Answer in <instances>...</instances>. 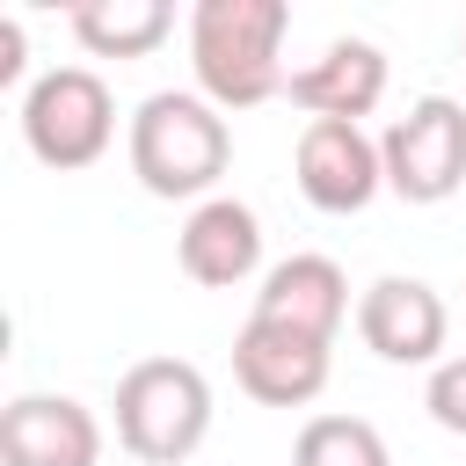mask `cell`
<instances>
[{
    "instance_id": "2",
    "label": "cell",
    "mask_w": 466,
    "mask_h": 466,
    "mask_svg": "<svg viewBox=\"0 0 466 466\" xmlns=\"http://www.w3.org/2000/svg\"><path fill=\"white\" fill-rule=\"evenodd\" d=\"M226 153H233V131L204 95L160 87L131 116V175L153 197H204L226 175Z\"/></svg>"
},
{
    "instance_id": "1",
    "label": "cell",
    "mask_w": 466,
    "mask_h": 466,
    "mask_svg": "<svg viewBox=\"0 0 466 466\" xmlns=\"http://www.w3.org/2000/svg\"><path fill=\"white\" fill-rule=\"evenodd\" d=\"M284 29L291 7L284 0H197L189 15V66L211 109H255L269 102L284 80Z\"/></svg>"
},
{
    "instance_id": "5",
    "label": "cell",
    "mask_w": 466,
    "mask_h": 466,
    "mask_svg": "<svg viewBox=\"0 0 466 466\" xmlns=\"http://www.w3.org/2000/svg\"><path fill=\"white\" fill-rule=\"evenodd\" d=\"M379 160H386V189H393V197H408V204H444V197L466 182V109H459L451 95L408 102V116L386 124Z\"/></svg>"
},
{
    "instance_id": "4",
    "label": "cell",
    "mask_w": 466,
    "mask_h": 466,
    "mask_svg": "<svg viewBox=\"0 0 466 466\" xmlns=\"http://www.w3.org/2000/svg\"><path fill=\"white\" fill-rule=\"evenodd\" d=\"M109 131H116V102L87 66H51L22 95V138L44 167H95L109 153Z\"/></svg>"
},
{
    "instance_id": "14",
    "label": "cell",
    "mask_w": 466,
    "mask_h": 466,
    "mask_svg": "<svg viewBox=\"0 0 466 466\" xmlns=\"http://www.w3.org/2000/svg\"><path fill=\"white\" fill-rule=\"evenodd\" d=\"M291 466H393V459L364 415H313L291 444Z\"/></svg>"
},
{
    "instance_id": "8",
    "label": "cell",
    "mask_w": 466,
    "mask_h": 466,
    "mask_svg": "<svg viewBox=\"0 0 466 466\" xmlns=\"http://www.w3.org/2000/svg\"><path fill=\"white\" fill-rule=\"evenodd\" d=\"M102 430L66 393H22L0 415V466H95Z\"/></svg>"
},
{
    "instance_id": "16",
    "label": "cell",
    "mask_w": 466,
    "mask_h": 466,
    "mask_svg": "<svg viewBox=\"0 0 466 466\" xmlns=\"http://www.w3.org/2000/svg\"><path fill=\"white\" fill-rule=\"evenodd\" d=\"M22 73V22H0V87Z\"/></svg>"
},
{
    "instance_id": "13",
    "label": "cell",
    "mask_w": 466,
    "mask_h": 466,
    "mask_svg": "<svg viewBox=\"0 0 466 466\" xmlns=\"http://www.w3.org/2000/svg\"><path fill=\"white\" fill-rule=\"evenodd\" d=\"M167 29H175L167 0H80L73 7V36L95 58H146Z\"/></svg>"
},
{
    "instance_id": "15",
    "label": "cell",
    "mask_w": 466,
    "mask_h": 466,
    "mask_svg": "<svg viewBox=\"0 0 466 466\" xmlns=\"http://www.w3.org/2000/svg\"><path fill=\"white\" fill-rule=\"evenodd\" d=\"M422 408L451 430V437H466V357H444L437 371H430V393H422Z\"/></svg>"
},
{
    "instance_id": "9",
    "label": "cell",
    "mask_w": 466,
    "mask_h": 466,
    "mask_svg": "<svg viewBox=\"0 0 466 466\" xmlns=\"http://www.w3.org/2000/svg\"><path fill=\"white\" fill-rule=\"evenodd\" d=\"M444 299L422 284V277H379L364 299H357V335L364 350H379L386 364H430L444 350Z\"/></svg>"
},
{
    "instance_id": "11",
    "label": "cell",
    "mask_w": 466,
    "mask_h": 466,
    "mask_svg": "<svg viewBox=\"0 0 466 466\" xmlns=\"http://www.w3.org/2000/svg\"><path fill=\"white\" fill-rule=\"evenodd\" d=\"M379 95H386V51L364 44V36H335L313 66L291 73V102H299L313 124H320V116L357 124V116L379 109Z\"/></svg>"
},
{
    "instance_id": "3",
    "label": "cell",
    "mask_w": 466,
    "mask_h": 466,
    "mask_svg": "<svg viewBox=\"0 0 466 466\" xmlns=\"http://www.w3.org/2000/svg\"><path fill=\"white\" fill-rule=\"evenodd\" d=\"M211 430V386L189 357H146L116 379V437L146 466H182Z\"/></svg>"
},
{
    "instance_id": "6",
    "label": "cell",
    "mask_w": 466,
    "mask_h": 466,
    "mask_svg": "<svg viewBox=\"0 0 466 466\" xmlns=\"http://www.w3.org/2000/svg\"><path fill=\"white\" fill-rule=\"evenodd\" d=\"M299 189L313 211H364L386 189V160L364 138V124H335V116L306 124L299 131Z\"/></svg>"
},
{
    "instance_id": "12",
    "label": "cell",
    "mask_w": 466,
    "mask_h": 466,
    "mask_svg": "<svg viewBox=\"0 0 466 466\" xmlns=\"http://www.w3.org/2000/svg\"><path fill=\"white\" fill-rule=\"evenodd\" d=\"M342 313H350V284H342V269L328 255H284L255 291V320L313 335V342H335Z\"/></svg>"
},
{
    "instance_id": "10",
    "label": "cell",
    "mask_w": 466,
    "mask_h": 466,
    "mask_svg": "<svg viewBox=\"0 0 466 466\" xmlns=\"http://www.w3.org/2000/svg\"><path fill=\"white\" fill-rule=\"evenodd\" d=\"M175 255H182V277H197V284H211V291H233V284H248L255 262H262V218H255L240 197H204V204L189 211Z\"/></svg>"
},
{
    "instance_id": "7",
    "label": "cell",
    "mask_w": 466,
    "mask_h": 466,
    "mask_svg": "<svg viewBox=\"0 0 466 466\" xmlns=\"http://www.w3.org/2000/svg\"><path fill=\"white\" fill-rule=\"evenodd\" d=\"M233 379L262 408H306L328 386V342L291 335V328H269V320L248 313V328L233 335Z\"/></svg>"
}]
</instances>
